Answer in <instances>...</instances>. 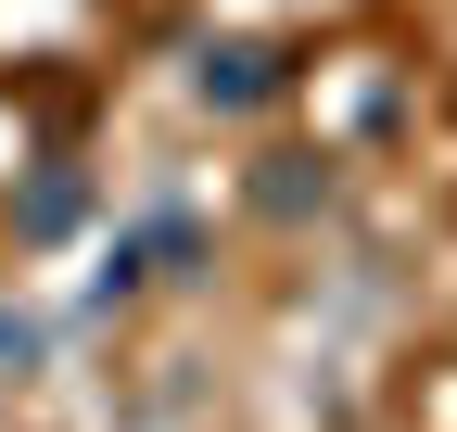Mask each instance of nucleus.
I'll use <instances>...</instances> for the list:
<instances>
[{
  "mask_svg": "<svg viewBox=\"0 0 457 432\" xmlns=\"http://www.w3.org/2000/svg\"><path fill=\"white\" fill-rule=\"evenodd\" d=\"M191 89H204V102H228V115H254V102H279V51H254V38H216L204 64H191Z\"/></svg>",
  "mask_w": 457,
  "mask_h": 432,
  "instance_id": "1",
  "label": "nucleus"
}]
</instances>
